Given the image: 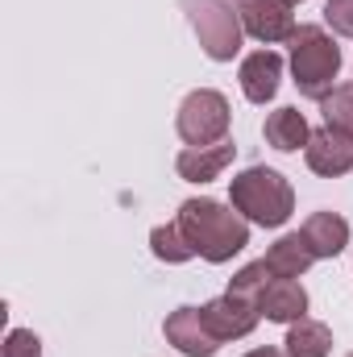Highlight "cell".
<instances>
[{
  "instance_id": "obj_1",
  "label": "cell",
  "mask_w": 353,
  "mask_h": 357,
  "mask_svg": "<svg viewBox=\"0 0 353 357\" xmlns=\"http://www.w3.org/2000/svg\"><path fill=\"white\" fill-rule=\"evenodd\" d=\"M179 229L187 237V245L195 250V258L204 262H229L233 254H241L250 245V220L216 199H187L179 208Z\"/></svg>"
},
{
  "instance_id": "obj_2",
  "label": "cell",
  "mask_w": 353,
  "mask_h": 357,
  "mask_svg": "<svg viewBox=\"0 0 353 357\" xmlns=\"http://www.w3.org/2000/svg\"><path fill=\"white\" fill-rule=\"evenodd\" d=\"M229 199H233V208H237L246 220H254V225H262V229L287 225L291 212H295V191H291V183L278 175V171H270V167H250V171H241V175L233 178V187H229Z\"/></svg>"
},
{
  "instance_id": "obj_3",
  "label": "cell",
  "mask_w": 353,
  "mask_h": 357,
  "mask_svg": "<svg viewBox=\"0 0 353 357\" xmlns=\"http://www.w3.org/2000/svg\"><path fill=\"white\" fill-rule=\"evenodd\" d=\"M341 71V46L320 25H299L291 33V75L295 88L312 100H324Z\"/></svg>"
},
{
  "instance_id": "obj_4",
  "label": "cell",
  "mask_w": 353,
  "mask_h": 357,
  "mask_svg": "<svg viewBox=\"0 0 353 357\" xmlns=\"http://www.w3.org/2000/svg\"><path fill=\"white\" fill-rule=\"evenodd\" d=\"M179 8H183V17L191 21V29H195V38H200V46H204V54L212 59V63H229L237 50H241V17H237V8L229 4V0H179Z\"/></svg>"
},
{
  "instance_id": "obj_5",
  "label": "cell",
  "mask_w": 353,
  "mask_h": 357,
  "mask_svg": "<svg viewBox=\"0 0 353 357\" xmlns=\"http://www.w3.org/2000/svg\"><path fill=\"white\" fill-rule=\"evenodd\" d=\"M179 137L191 146V150H204V146H220L225 133H229V100L212 88L191 91L183 104H179L175 116Z\"/></svg>"
},
{
  "instance_id": "obj_6",
  "label": "cell",
  "mask_w": 353,
  "mask_h": 357,
  "mask_svg": "<svg viewBox=\"0 0 353 357\" xmlns=\"http://www.w3.org/2000/svg\"><path fill=\"white\" fill-rule=\"evenodd\" d=\"M233 8H237V17H241V25H246V33L250 38H258V42H287L291 33H295V4L291 0H229Z\"/></svg>"
},
{
  "instance_id": "obj_7",
  "label": "cell",
  "mask_w": 353,
  "mask_h": 357,
  "mask_svg": "<svg viewBox=\"0 0 353 357\" xmlns=\"http://www.w3.org/2000/svg\"><path fill=\"white\" fill-rule=\"evenodd\" d=\"M200 316H204V324L212 328V337L216 341H237V337H250L254 328H258V320H262V312H258V303L254 299H241V295H220V299H212V303H204L200 307Z\"/></svg>"
},
{
  "instance_id": "obj_8",
  "label": "cell",
  "mask_w": 353,
  "mask_h": 357,
  "mask_svg": "<svg viewBox=\"0 0 353 357\" xmlns=\"http://www.w3.org/2000/svg\"><path fill=\"white\" fill-rule=\"evenodd\" d=\"M303 158H308L312 175H324V178L345 175V171H353V133L333 129V125L312 129V137L303 146Z\"/></svg>"
},
{
  "instance_id": "obj_9",
  "label": "cell",
  "mask_w": 353,
  "mask_h": 357,
  "mask_svg": "<svg viewBox=\"0 0 353 357\" xmlns=\"http://www.w3.org/2000/svg\"><path fill=\"white\" fill-rule=\"evenodd\" d=\"M163 333H167V341H171L183 357H216V349H220V341H216L212 328L204 324L200 307H175V312L167 316Z\"/></svg>"
},
{
  "instance_id": "obj_10",
  "label": "cell",
  "mask_w": 353,
  "mask_h": 357,
  "mask_svg": "<svg viewBox=\"0 0 353 357\" xmlns=\"http://www.w3.org/2000/svg\"><path fill=\"white\" fill-rule=\"evenodd\" d=\"M258 312L274 324H295L308 316V291L295 278H270V287L258 295Z\"/></svg>"
},
{
  "instance_id": "obj_11",
  "label": "cell",
  "mask_w": 353,
  "mask_h": 357,
  "mask_svg": "<svg viewBox=\"0 0 353 357\" xmlns=\"http://www.w3.org/2000/svg\"><path fill=\"white\" fill-rule=\"evenodd\" d=\"M233 158H237V146L233 142H220V146H204V150H183L175 158V171L187 183H212V178L225 175V167H233Z\"/></svg>"
},
{
  "instance_id": "obj_12",
  "label": "cell",
  "mask_w": 353,
  "mask_h": 357,
  "mask_svg": "<svg viewBox=\"0 0 353 357\" xmlns=\"http://www.w3.org/2000/svg\"><path fill=\"white\" fill-rule=\"evenodd\" d=\"M241 91H246V100H254V104H266V100H274V91H278V79H283V59L274 54V50H254L246 63H241Z\"/></svg>"
},
{
  "instance_id": "obj_13",
  "label": "cell",
  "mask_w": 353,
  "mask_h": 357,
  "mask_svg": "<svg viewBox=\"0 0 353 357\" xmlns=\"http://www.w3.org/2000/svg\"><path fill=\"white\" fill-rule=\"evenodd\" d=\"M299 233H303V241L312 245L316 258H337V254L350 245V225H345V216H337V212H312Z\"/></svg>"
},
{
  "instance_id": "obj_14",
  "label": "cell",
  "mask_w": 353,
  "mask_h": 357,
  "mask_svg": "<svg viewBox=\"0 0 353 357\" xmlns=\"http://www.w3.org/2000/svg\"><path fill=\"white\" fill-rule=\"evenodd\" d=\"M312 262H316V254H312V245L303 241V233L278 237V241L270 245V254H266V266L274 270V278H299Z\"/></svg>"
},
{
  "instance_id": "obj_15",
  "label": "cell",
  "mask_w": 353,
  "mask_h": 357,
  "mask_svg": "<svg viewBox=\"0 0 353 357\" xmlns=\"http://www.w3.org/2000/svg\"><path fill=\"white\" fill-rule=\"evenodd\" d=\"M308 137H312V129H308V121H303L299 108H274V112L266 116V142H270L274 150L295 154L299 146H308Z\"/></svg>"
},
{
  "instance_id": "obj_16",
  "label": "cell",
  "mask_w": 353,
  "mask_h": 357,
  "mask_svg": "<svg viewBox=\"0 0 353 357\" xmlns=\"http://www.w3.org/2000/svg\"><path fill=\"white\" fill-rule=\"evenodd\" d=\"M329 349H333L329 324L308 320V316L291 324V333H287V357H329Z\"/></svg>"
},
{
  "instance_id": "obj_17",
  "label": "cell",
  "mask_w": 353,
  "mask_h": 357,
  "mask_svg": "<svg viewBox=\"0 0 353 357\" xmlns=\"http://www.w3.org/2000/svg\"><path fill=\"white\" fill-rule=\"evenodd\" d=\"M150 250H154V258H163L167 266H179V262L195 258V250L187 245V237H183L179 225H158V229L150 233Z\"/></svg>"
},
{
  "instance_id": "obj_18",
  "label": "cell",
  "mask_w": 353,
  "mask_h": 357,
  "mask_svg": "<svg viewBox=\"0 0 353 357\" xmlns=\"http://www.w3.org/2000/svg\"><path fill=\"white\" fill-rule=\"evenodd\" d=\"M320 112H324V125L353 133V84H341V88L329 91L320 100Z\"/></svg>"
},
{
  "instance_id": "obj_19",
  "label": "cell",
  "mask_w": 353,
  "mask_h": 357,
  "mask_svg": "<svg viewBox=\"0 0 353 357\" xmlns=\"http://www.w3.org/2000/svg\"><path fill=\"white\" fill-rule=\"evenodd\" d=\"M270 278H274V270L262 262H250V266H241L233 274V282H229V295H241V299H254L258 303V295H262L266 287H270Z\"/></svg>"
},
{
  "instance_id": "obj_20",
  "label": "cell",
  "mask_w": 353,
  "mask_h": 357,
  "mask_svg": "<svg viewBox=\"0 0 353 357\" xmlns=\"http://www.w3.org/2000/svg\"><path fill=\"white\" fill-rule=\"evenodd\" d=\"M4 357H42V341L29 328H13L4 337Z\"/></svg>"
},
{
  "instance_id": "obj_21",
  "label": "cell",
  "mask_w": 353,
  "mask_h": 357,
  "mask_svg": "<svg viewBox=\"0 0 353 357\" xmlns=\"http://www.w3.org/2000/svg\"><path fill=\"white\" fill-rule=\"evenodd\" d=\"M324 21L333 25V33L353 38V0H329L324 4Z\"/></svg>"
},
{
  "instance_id": "obj_22",
  "label": "cell",
  "mask_w": 353,
  "mask_h": 357,
  "mask_svg": "<svg viewBox=\"0 0 353 357\" xmlns=\"http://www.w3.org/2000/svg\"><path fill=\"white\" fill-rule=\"evenodd\" d=\"M246 357H283L278 349H254V354H246Z\"/></svg>"
},
{
  "instance_id": "obj_23",
  "label": "cell",
  "mask_w": 353,
  "mask_h": 357,
  "mask_svg": "<svg viewBox=\"0 0 353 357\" xmlns=\"http://www.w3.org/2000/svg\"><path fill=\"white\" fill-rule=\"evenodd\" d=\"M291 4H299V0H291Z\"/></svg>"
},
{
  "instance_id": "obj_24",
  "label": "cell",
  "mask_w": 353,
  "mask_h": 357,
  "mask_svg": "<svg viewBox=\"0 0 353 357\" xmlns=\"http://www.w3.org/2000/svg\"><path fill=\"white\" fill-rule=\"evenodd\" d=\"M350 357H353V354H350Z\"/></svg>"
}]
</instances>
